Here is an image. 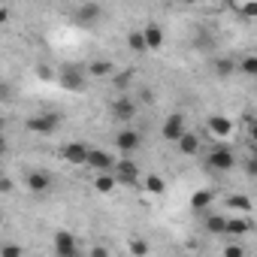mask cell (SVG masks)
<instances>
[{"label":"cell","mask_w":257,"mask_h":257,"mask_svg":"<svg viewBox=\"0 0 257 257\" xmlns=\"http://www.w3.org/2000/svg\"><path fill=\"white\" fill-rule=\"evenodd\" d=\"M197 149H200L197 134H185V137L179 140V152H182V155H197Z\"/></svg>","instance_id":"cell-18"},{"label":"cell","mask_w":257,"mask_h":257,"mask_svg":"<svg viewBox=\"0 0 257 257\" xmlns=\"http://www.w3.org/2000/svg\"><path fill=\"white\" fill-rule=\"evenodd\" d=\"M91 257H109V251H106L103 245H94V248H91Z\"/></svg>","instance_id":"cell-34"},{"label":"cell","mask_w":257,"mask_h":257,"mask_svg":"<svg viewBox=\"0 0 257 257\" xmlns=\"http://www.w3.org/2000/svg\"><path fill=\"white\" fill-rule=\"evenodd\" d=\"M251 155H254V158H257V143H251Z\"/></svg>","instance_id":"cell-35"},{"label":"cell","mask_w":257,"mask_h":257,"mask_svg":"<svg viewBox=\"0 0 257 257\" xmlns=\"http://www.w3.org/2000/svg\"><path fill=\"white\" fill-rule=\"evenodd\" d=\"M88 167L97 170V173H112L118 164L112 161V155H106V152H100V149H91V155H88Z\"/></svg>","instance_id":"cell-7"},{"label":"cell","mask_w":257,"mask_h":257,"mask_svg":"<svg viewBox=\"0 0 257 257\" xmlns=\"http://www.w3.org/2000/svg\"><path fill=\"white\" fill-rule=\"evenodd\" d=\"M0 257H25V248H22V245H13V242H7L4 248H0Z\"/></svg>","instance_id":"cell-26"},{"label":"cell","mask_w":257,"mask_h":257,"mask_svg":"<svg viewBox=\"0 0 257 257\" xmlns=\"http://www.w3.org/2000/svg\"><path fill=\"white\" fill-rule=\"evenodd\" d=\"M248 134H251V143H257V118L248 121Z\"/></svg>","instance_id":"cell-33"},{"label":"cell","mask_w":257,"mask_h":257,"mask_svg":"<svg viewBox=\"0 0 257 257\" xmlns=\"http://www.w3.org/2000/svg\"><path fill=\"white\" fill-rule=\"evenodd\" d=\"M79 257H82V254H79Z\"/></svg>","instance_id":"cell-36"},{"label":"cell","mask_w":257,"mask_h":257,"mask_svg":"<svg viewBox=\"0 0 257 257\" xmlns=\"http://www.w3.org/2000/svg\"><path fill=\"white\" fill-rule=\"evenodd\" d=\"M127 46H131V52H137V55L149 52V46H146V34H143V31H134L131 37H127Z\"/></svg>","instance_id":"cell-20"},{"label":"cell","mask_w":257,"mask_h":257,"mask_svg":"<svg viewBox=\"0 0 257 257\" xmlns=\"http://www.w3.org/2000/svg\"><path fill=\"white\" fill-rule=\"evenodd\" d=\"M112 112H115V118H118V121H131V118L137 115V106H134V100H131V97H118V100L112 103Z\"/></svg>","instance_id":"cell-10"},{"label":"cell","mask_w":257,"mask_h":257,"mask_svg":"<svg viewBox=\"0 0 257 257\" xmlns=\"http://www.w3.org/2000/svg\"><path fill=\"white\" fill-rule=\"evenodd\" d=\"M143 34H146V46H149V52H155V49L164 46V31H161L155 22H149V25L143 28Z\"/></svg>","instance_id":"cell-13"},{"label":"cell","mask_w":257,"mask_h":257,"mask_svg":"<svg viewBox=\"0 0 257 257\" xmlns=\"http://www.w3.org/2000/svg\"><path fill=\"white\" fill-rule=\"evenodd\" d=\"M73 19H76V25H79V28L97 25V22L103 19V7H97V4H79V7H76V13H73Z\"/></svg>","instance_id":"cell-2"},{"label":"cell","mask_w":257,"mask_h":257,"mask_svg":"<svg viewBox=\"0 0 257 257\" xmlns=\"http://www.w3.org/2000/svg\"><path fill=\"white\" fill-rule=\"evenodd\" d=\"M164 188H167V185H164L161 176H155V173L146 176V191H149V194H164Z\"/></svg>","instance_id":"cell-22"},{"label":"cell","mask_w":257,"mask_h":257,"mask_svg":"<svg viewBox=\"0 0 257 257\" xmlns=\"http://www.w3.org/2000/svg\"><path fill=\"white\" fill-rule=\"evenodd\" d=\"M94 188H97L100 194H109V191L115 188V176H112V173H97V179H94Z\"/></svg>","instance_id":"cell-21"},{"label":"cell","mask_w":257,"mask_h":257,"mask_svg":"<svg viewBox=\"0 0 257 257\" xmlns=\"http://www.w3.org/2000/svg\"><path fill=\"white\" fill-rule=\"evenodd\" d=\"M88 155H91V149H88L85 143H67V146L61 149V158L70 161V164H85V167H88Z\"/></svg>","instance_id":"cell-4"},{"label":"cell","mask_w":257,"mask_h":257,"mask_svg":"<svg viewBox=\"0 0 257 257\" xmlns=\"http://www.w3.org/2000/svg\"><path fill=\"white\" fill-rule=\"evenodd\" d=\"M245 173H248L251 179H257V158H254V155L248 158V164H245Z\"/></svg>","instance_id":"cell-30"},{"label":"cell","mask_w":257,"mask_h":257,"mask_svg":"<svg viewBox=\"0 0 257 257\" xmlns=\"http://www.w3.org/2000/svg\"><path fill=\"white\" fill-rule=\"evenodd\" d=\"M209 167L218 170V173H230V170L236 167V158H233V152H230L227 146H215L212 155H209Z\"/></svg>","instance_id":"cell-1"},{"label":"cell","mask_w":257,"mask_h":257,"mask_svg":"<svg viewBox=\"0 0 257 257\" xmlns=\"http://www.w3.org/2000/svg\"><path fill=\"white\" fill-rule=\"evenodd\" d=\"M115 179H118V182H137V179H140V167H137L134 161H121V164L115 167Z\"/></svg>","instance_id":"cell-12"},{"label":"cell","mask_w":257,"mask_h":257,"mask_svg":"<svg viewBox=\"0 0 257 257\" xmlns=\"http://www.w3.org/2000/svg\"><path fill=\"white\" fill-rule=\"evenodd\" d=\"M206 230L209 233H218V236H227V218L224 215H209L206 218Z\"/></svg>","instance_id":"cell-17"},{"label":"cell","mask_w":257,"mask_h":257,"mask_svg":"<svg viewBox=\"0 0 257 257\" xmlns=\"http://www.w3.org/2000/svg\"><path fill=\"white\" fill-rule=\"evenodd\" d=\"M55 251H58V257H79V248H76L73 233L58 230V233H55Z\"/></svg>","instance_id":"cell-5"},{"label":"cell","mask_w":257,"mask_h":257,"mask_svg":"<svg viewBox=\"0 0 257 257\" xmlns=\"http://www.w3.org/2000/svg\"><path fill=\"white\" fill-rule=\"evenodd\" d=\"M212 200H215V194H212V191H197V194L191 197V209H194V212H203V209H209V206H212Z\"/></svg>","instance_id":"cell-15"},{"label":"cell","mask_w":257,"mask_h":257,"mask_svg":"<svg viewBox=\"0 0 257 257\" xmlns=\"http://www.w3.org/2000/svg\"><path fill=\"white\" fill-rule=\"evenodd\" d=\"M127 82H131V73H118L115 76V88H127Z\"/></svg>","instance_id":"cell-32"},{"label":"cell","mask_w":257,"mask_h":257,"mask_svg":"<svg viewBox=\"0 0 257 257\" xmlns=\"http://www.w3.org/2000/svg\"><path fill=\"white\" fill-rule=\"evenodd\" d=\"M224 257H245L242 242H227V245H224Z\"/></svg>","instance_id":"cell-27"},{"label":"cell","mask_w":257,"mask_h":257,"mask_svg":"<svg viewBox=\"0 0 257 257\" xmlns=\"http://www.w3.org/2000/svg\"><path fill=\"white\" fill-rule=\"evenodd\" d=\"M28 188H31V194H49V191H52V179H49V173H43V170H31V173H28Z\"/></svg>","instance_id":"cell-8"},{"label":"cell","mask_w":257,"mask_h":257,"mask_svg":"<svg viewBox=\"0 0 257 257\" xmlns=\"http://www.w3.org/2000/svg\"><path fill=\"white\" fill-rule=\"evenodd\" d=\"M28 131H34V134H55L58 131V115H34V118H28Z\"/></svg>","instance_id":"cell-6"},{"label":"cell","mask_w":257,"mask_h":257,"mask_svg":"<svg viewBox=\"0 0 257 257\" xmlns=\"http://www.w3.org/2000/svg\"><path fill=\"white\" fill-rule=\"evenodd\" d=\"M61 82H64V88H73V91H79V88H82V76H79L76 70H67Z\"/></svg>","instance_id":"cell-25"},{"label":"cell","mask_w":257,"mask_h":257,"mask_svg":"<svg viewBox=\"0 0 257 257\" xmlns=\"http://www.w3.org/2000/svg\"><path fill=\"white\" fill-rule=\"evenodd\" d=\"M0 194H13V179H10V176L0 179Z\"/></svg>","instance_id":"cell-31"},{"label":"cell","mask_w":257,"mask_h":257,"mask_svg":"<svg viewBox=\"0 0 257 257\" xmlns=\"http://www.w3.org/2000/svg\"><path fill=\"white\" fill-rule=\"evenodd\" d=\"M236 13L242 19H257V4H242V7H236Z\"/></svg>","instance_id":"cell-29"},{"label":"cell","mask_w":257,"mask_h":257,"mask_svg":"<svg viewBox=\"0 0 257 257\" xmlns=\"http://www.w3.org/2000/svg\"><path fill=\"white\" fill-rule=\"evenodd\" d=\"M230 131H233V124H230L227 118H221V115L209 118V134H212V137H227Z\"/></svg>","instance_id":"cell-14"},{"label":"cell","mask_w":257,"mask_h":257,"mask_svg":"<svg viewBox=\"0 0 257 257\" xmlns=\"http://www.w3.org/2000/svg\"><path fill=\"white\" fill-rule=\"evenodd\" d=\"M251 233V221L248 218H227V236L230 239H242V236H248Z\"/></svg>","instance_id":"cell-11"},{"label":"cell","mask_w":257,"mask_h":257,"mask_svg":"<svg viewBox=\"0 0 257 257\" xmlns=\"http://www.w3.org/2000/svg\"><path fill=\"white\" fill-rule=\"evenodd\" d=\"M239 73H245V76H254V79H257V55L242 58V61H239Z\"/></svg>","instance_id":"cell-23"},{"label":"cell","mask_w":257,"mask_h":257,"mask_svg":"<svg viewBox=\"0 0 257 257\" xmlns=\"http://www.w3.org/2000/svg\"><path fill=\"white\" fill-rule=\"evenodd\" d=\"M112 70H115V67H112L109 61H94V64L88 67V73H91V76H109Z\"/></svg>","instance_id":"cell-24"},{"label":"cell","mask_w":257,"mask_h":257,"mask_svg":"<svg viewBox=\"0 0 257 257\" xmlns=\"http://www.w3.org/2000/svg\"><path fill=\"white\" fill-rule=\"evenodd\" d=\"M140 143H143V137L137 134V131H118V137H115V146L121 149V152H137L140 149Z\"/></svg>","instance_id":"cell-9"},{"label":"cell","mask_w":257,"mask_h":257,"mask_svg":"<svg viewBox=\"0 0 257 257\" xmlns=\"http://www.w3.org/2000/svg\"><path fill=\"white\" fill-rule=\"evenodd\" d=\"M227 206H230V209H236V212H242V215H248V212H251V200H248L245 194H233V197H227Z\"/></svg>","instance_id":"cell-19"},{"label":"cell","mask_w":257,"mask_h":257,"mask_svg":"<svg viewBox=\"0 0 257 257\" xmlns=\"http://www.w3.org/2000/svg\"><path fill=\"white\" fill-rule=\"evenodd\" d=\"M161 134H164V140H170V143H179L188 131H185V118L176 112V115H170L167 121H164V127H161Z\"/></svg>","instance_id":"cell-3"},{"label":"cell","mask_w":257,"mask_h":257,"mask_svg":"<svg viewBox=\"0 0 257 257\" xmlns=\"http://www.w3.org/2000/svg\"><path fill=\"white\" fill-rule=\"evenodd\" d=\"M131 251H134V257H146V254H149V242H143V239H131Z\"/></svg>","instance_id":"cell-28"},{"label":"cell","mask_w":257,"mask_h":257,"mask_svg":"<svg viewBox=\"0 0 257 257\" xmlns=\"http://www.w3.org/2000/svg\"><path fill=\"white\" fill-rule=\"evenodd\" d=\"M236 70H239V64H236V61H230V58H218V61H215V73H218L221 79H230Z\"/></svg>","instance_id":"cell-16"}]
</instances>
